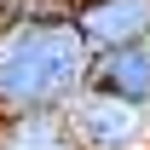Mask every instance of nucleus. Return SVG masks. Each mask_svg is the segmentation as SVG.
<instances>
[{
  "label": "nucleus",
  "mask_w": 150,
  "mask_h": 150,
  "mask_svg": "<svg viewBox=\"0 0 150 150\" xmlns=\"http://www.w3.org/2000/svg\"><path fill=\"white\" fill-rule=\"evenodd\" d=\"M87 93L93 98H115V104L150 115V40L144 46L93 52V64H87Z\"/></svg>",
  "instance_id": "20e7f679"
},
{
  "label": "nucleus",
  "mask_w": 150,
  "mask_h": 150,
  "mask_svg": "<svg viewBox=\"0 0 150 150\" xmlns=\"http://www.w3.org/2000/svg\"><path fill=\"white\" fill-rule=\"evenodd\" d=\"M64 121H69V133H75L81 150H150V115L127 110V104H115V98L81 93L69 110H64Z\"/></svg>",
  "instance_id": "f03ea898"
},
{
  "label": "nucleus",
  "mask_w": 150,
  "mask_h": 150,
  "mask_svg": "<svg viewBox=\"0 0 150 150\" xmlns=\"http://www.w3.org/2000/svg\"><path fill=\"white\" fill-rule=\"evenodd\" d=\"M87 64H93V46L75 35V23L0 35V121L64 115L87 93Z\"/></svg>",
  "instance_id": "f257e3e1"
},
{
  "label": "nucleus",
  "mask_w": 150,
  "mask_h": 150,
  "mask_svg": "<svg viewBox=\"0 0 150 150\" xmlns=\"http://www.w3.org/2000/svg\"><path fill=\"white\" fill-rule=\"evenodd\" d=\"M0 150H81L64 115H12L0 121Z\"/></svg>",
  "instance_id": "39448f33"
},
{
  "label": "nucleus",
  "mask_w": 150,
  "mask_h": 150,
  "mask_svg": "<svg viewBox=\"0 0 150 150\" xmlns=\"http://www.w3.org/2000/svg\"><path fill=\"white\" fill-rule=\"evenodd\" d=\"M75 35L93 52L144 46L150 40V0H75Z\"/></svg>",
  "instance_id": "7ed1b4c3"
},
{
  "label": "nucleus",
  "mask_w": 150,
  "mask_h": 150,
  "mask_svg": "<svg viewBox=\"0 0 150 150\" xmlns=\"http://www.w3.org/2000/svg\"><path fill=\"white\" fill-rule=\"evenodd\" d=\"M52 23H75V0H0V35L52 29Z\"/></svg>",
  "instance_id": "423d86ee"
}]
</instances>
